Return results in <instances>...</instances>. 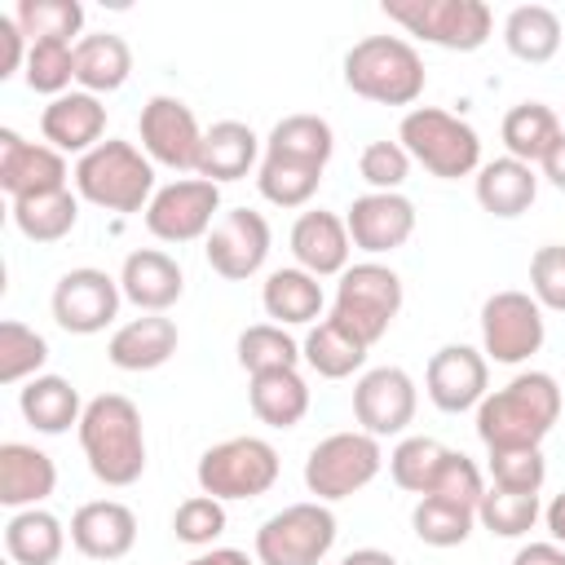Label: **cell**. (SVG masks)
Instances as JSON below:
<instances>
[{
	"label": "cell",
	"instance_id": "cell-44",
	"mask_svg": "<svg viewBox=\"0 0 565 565\" xmlns=\"http://www.w3.org/2000/svg\"><path fill=\"white\" fill-rule=\"evenodd\" d=\"M472 521H477V512L441 503V499H428V494L411 512V525H415L419 543H428V547H459L472 534Z\"/></svg>",
	"mask_w": 565,
	"mask_h": 565
},
{
	"label": "cell",
	"instance_id": "cell-4",
	"mask_svg": "<svg viewBox=\"0 0 565 565\" xmlns=\"http://www.w3.org/2000/svg\"><path fill=\"white\" fill-rule=\"evenodd\" d=\"M75 194L106 212H141L154 199V163L132 146L106 137L75 163Z\"/></svg>",
	"mask_w": 565,
	"mask_h": 565
},
{
	"label": "cell",
	"instance_id": "cell-15",
	"mask_svg": "<svg viewBox=\"0 0 565 565\" xmlns=\"http://www.w3.org/2000/svg\"><path fill=\"white\" fill-rule=\"evenodd\" d=\"M207 265L230 278V282H247L252 274H260L265 256H269V221L252 207H234L225 212L212 234H207V247H203Z\"/></svg>",
	"mask_w": 565,
	"mask_h": 565
},
{
	"label": "cell",
	"instance_id": "cell-38",
	"mask_svg": "<svg viewBox=\"0 0 565 565\" xmlns=\"http://www.w3.org/2000/svg\"><path fill=\"white\" fill-rule=\"evenodd\" d=\"M300 344L278 327V322H256L238 335V366L247 375H265V371H296L300 362Z\"/></svg>",
	"mask_w": 565,
	"mask_h": 565
},
{
	"label": "cell",
	"instance_id": "cell-45",
	"mask_svg": "<svg viewBox=\"0 0 565 565\" xmlns=\"http://www.w3.org/2000/svg\"><path fill=\"white\" fill-rule=\"evenodd\" d=\"M22 75H26V88L49 93V97H62L66 84L75 79V49L71 44H57V40H40L26 53Z\"/></svg>",
	"mask_w": 565,
	"mask_h": 565
},
{
	"label": "cell",
	"instance_id": "cell-34",
	"mask_svg": "<svg viewBox=\"0 0 565 565\" xmlns=\"http://www.w3.org/2000/svg\"><path fill=\"white\" fill-rule=\"evenodd\" d=\"M331 150H335V132L322 115H287L274 124V132L265 141V154L309 163V168H327Z\"/></svg>",
	"mask_w": 565,
	"mask_h": 565
},
{
	"label": "cell",
	"instance_id": "cell-46",
	"mask_svg": "<svg viewBox=\"0 0 565 565\" xmlns=\"http://www.w3.org/2000/svg\"><path fill=\"white\" fill-rule=\"evenodd\" d=\"M481 494H486V486H481L477 463L468 455H459V450H446V459H441V468H437V477L428 486V499H441V503H455V508L477 512L481 508Z\"/></svg>",
	"mask_w": 565,
	"mask_h": 565
},
{
	"label": "cell",
	"instance_id": "cell-39",
	"mask_svg": "<svg viewBox=\"0 0 565 565\" xmlns=\"http://www.w3.org/2000/svg\"><path fill=\"white\" fill-rule=\"evenodd\" d=\"M256 185H260V194H265L274 207H305V203L318 194V185H322V168L265 154V159H260V172H256Z\"/></svg>",
	"mask_w": 565,
	"mask_h": 565
},
{
	"label": "cell",
	"instance_id": "cell-42",
	"mask_svg": "<svg viewBox=\"0 0 565 565\" xmlns=\"http://www.w3.org/2000/svg\"><path fill=\"white\" fill-rule=\"evenodd\" d=\"M539 512H543V508H539V494H521V490L494 486V490L481 494L477 521H481L490 534H499V539H521V534L534 530Z\"/></svg>",
	"mask_w": 565,
	"mask_h": 565
},
{
	"label": "cell",
	"instance_id": "cell-14",
	"mask_svg": "<svg viewBox=\"0 0 565 565\" xmlns=\"http://www.w3.org/2000/svg\"><path fill=\"white\" fill-rule=\"evenodd\" d=\"M119 278H110L106 269H93V265H79V269H66L53 287V318L62 331L71 335H97L115 322L119 313Z\"/></svg>",
	"mask_w": 565,
	"mask_h": 565
},
{
	"label": "cell",
	"instance_id": "cell-35",
	"mask_svg": "<svg viewBox=\"0 0 565 565\" xmlns=\"http://www.w3.org/2000/svg\"><path fill=\"white\" fill-rule=\"evenodd\" d=\"M75 221H79V199L71 190L13 199V225L31 243H62L75 230Z\"/></svg>",
	"mask_w": 565,
	"mask_h": 565
},
{
	"label": "cell",
	"instance_id": "cell-21",
	"mask_svg": "<svg viewBox=\"0 0 565 565\" xmlns=\"http://www.w3.org/2000/svg\"><path fill=\"white\" fill-rule=\"evenodd\" d=\"M349 252H353V238H349V225L335 212H322V207L318 212H300V221L291 225V256L313 278L344 274L349 269Z\"/></svg>",
	"mask_w": 565,
	"mask_h": 565
},
{
	"label": "cell",
	"instance_id": "cell-23",
	"mask_svg": "<svg viewBox=\"0 0 565 565\" xmlns=\"http://www.w3.org/2000/svg\"><path fill=\"white\" fill-rule=\"evenodd\" d=\"M40 132L53 150H75L88 154L93 146H102L106 132V106L93 93H62L44 106L40 115Z\"/></svg>",
	"mask_w": 565,
	"mask_h": 565
},
{
	"label": "cell",
	"instance_id": "cell-24",
	"mask_svg": "<svg viewBox=\"0 0 565 565\" xmlns=\"http://www.w3.org/2000/svg\"><path fill=\"white\" fill-rule=\"evenodd\" d=\"M57 486V468L44 450L26 441H4L0 446V503L4 508H40Z\"/></svg>",
	"mask_w": 565,
	"mask_h": 565
},
{
	"label": "cell",
	"instance_id": "cell-32",
	"mask_svg": "<svg viewBox=\"0 0 565 565\" xmlns=\"http://www.w3.org/2000/svg\"><path fill=\"white\" fill-rule=\"evenodd\" d=\"M247 402H252V415L260 424L296 428L309 411V384L300 380V371H265V375H252Z\"/></svg>",
	"mask_w": 565,
	"mask_h": 565
},
{
	"label": "cell",
	"instance_id": "cell-52",
	"mask_svg": "<svg viewBox=\"0 0 565 565\" xmlns=\"http://www.w3.org/2000/svg\"><path fill=\"white\" fill-rule=\"evenodd\" d=\"M512 565H565V547L561 543H525Z\"/></svg>",
	"mask_w": 565,
	"mask_h": 565
},
{
	"label": "cell",
	"instance_id": "cell-25",
	"mask_svg": "<svg viewBox=\"0 0 565 565\" xmlns=\"http://www.w3.org/2000/svg\"><path fill=\"white\" fill-rule=\"evenodd\" d=\"M177 322L163 318V313H146V318H132L124 322L110 344H106V358L119 366V371H154L163 366L172 353H177Z\"/></svg>",
	"mask_w": 565,
	"mask_h": 565
},
{
	"label": "cell",
	"instance_id": "cell-47",
	"mask_svg": "<svg viewBox=\"0 0 565 565\" xmlns=\"http://www.w3.org/2000/svg\"><path fill=\"white\" fill-rule=\"evenodd\" d=\"M172 534L190 547H212V539L225 534V503L212 494H190L172 512Z\"/></svg>",
	"mask_w": 565,
	"mask_h": 565
},
{
	"label": "cell",
	"instance_id": "cell-54",
	"mask_svg": "<svg viewBox=\"0 0 565 565\" xmlns=\"http://www.w3.org/2000/svg\"><path fill=\"white\" fill-rule=\"evenodd\" d=\"M185 565H256V561H247V552H238V547H212V552H199Z\"/></svg>",
	"mask_w": 565,
	"mask_h": 565
},
{
	"label": "cell",
	"instance_id": "cell-36",
	"mask_svg": "<svg viewBox=\"0 0 565 565\" xmlns=\"http://www.w3.org/2000/svg\"><path fill=\"white\" fill-rule=\"evenodd\" d=\"M499 132H503L508 154L534 168V163L552 150V141L561 137V119H556V110L543 106V102H521V106H512V110L503 115V128H499Z\"/></svg>",
	"mask_w": 565,
	"mask_h": 565
},
{
	"label": "cell",
	"instance_id": "cell-56",
	"mask_svg": "<svg viewBox=\"0 0 565 565\" xmlns=\"http://www.w3.org/2000/svg\"><path fill=\"white\" fill-rule=\"evenodd\" d=\"M340 565H397L388 552H380V547H358V552H349Z\"/></svg>",
	"mask_w": 565,
	"mask_h": 565
},
{
	"label": "cell",
	"instance_id": "cell-27",
	"mask_svg": "<svg viewBox=\"0 0 565 565\" xmlns=\"http://www.w3.org/2000/svg\"><path fill=\"white\" fill-rule=\"evenodd\" d=\"M534 194H539L534 168L521 163V159H512V154L490 159V163L477 168V203H481L490 216L512 221V216H521V212L534 203Z\"/></svg>",
	"mask_w": 565,
	"mask_h": 565
},
{
	"label": "cell",
	"instance_id": "cell-3",
	"mask_svg": "<svg viewBox=\"0 0 565 565\" xmlns=\"http://www.w3.org/2000/svg\"><path fill=\"white\" fill-rule=\"evenodd\" d=\"M424 57L402 35H366L344 53V84L380 106H411L424 93Z\"/></svg>",
	"mask_w": 565,
	"mask_h": 565
},
{
	"label": "cell",
	"instance_id": "cell-33",
	"mask_svg": "<svg viewBox=\"0 0 565 565\" xmlns=\"http://www.w3.org/2000/svg\"><path fill=\"white\" fill-rule=\"evenodd\" d=\"M503 44L512 57H521L530 66L552 62L561 49V18L547 4H516L503 18Z\"/></svg>",
	"mask_w": 565,
	"mask_h": 565
},
{
	"label": "cell",
	"instance_id": "cell-7",
	"mask_svg": "<svg viewBox=\"0 0 565 565\" xmlns=\"http://www.w3.org/2000/svg\"><path fill=\"white\" fill-rule=\"evenodd\" d=\"M380 9L411 35L437 49H450V53L481 49L494 26V13L486 0H384Z\"/></svg>",
	"mask_w": 565,
	"mask_h": 565
},
{
	"label": "cell",
	"instance_id": "cell-26",
	"mask_svg": "<svg viewBox=\"0 0 565 565\" xmlns=\"http://www.w3.org/2000/svg\"><path fill=\"white\" fill-rule=\"evenodd\" d=\"M256 154H260V137L238 119H221V124H212L203 132V150H199V168L194 172L203 181H212V185L238 181V177L252 172Z\"/></svg>",
	"mask_w": 565,
	"mask_h": 565
},
{
	"label": "cell",
	"instance_id": "cell-41",
	"mask_svg": "<svg viewBox=\"0 0 565 565\" xmlns=\"http://www.w3.org/2000/svg\"><path fill=\"white\" fill-rule=\"evenodd\" d=\"M49 362V340L26 322H0V384H26Z\"/></svg>",
	"mask_w": 565,
	"mask_h": 565
},
{
	"label": "cell",
	"instance_id": "cell-13",
	"mask_svg": "<svg viewBox=\"0 0 565 565\" xmlns=\"http://www.w3.org/2000/svg\"><path fill=\"white\" fill-rule=\"evenodd\" d=\"M137 132H141V150H146L150 163H163L172 172H194L199 168L203 128H199L194 110L181 97H150L141 106Z\"/></svg>",
	"mask_w": 565,
	"mask_h": 565
},
{
	"label": "cell",
	"instance_id": "cell-12",
	"mask_svg": "<svg viewBox=\"0 0 565 565\" xmlns=\"http://www.w3.org/2000/svg\"><path fill=\"white\" fill-rule=\"evenodd\" d=\"M216 207H221V185H212L203 177H181V181H168L163 190H154V199L146 207V230L159 243H194V238L212 234Z\"/></svg>",
	"mask_w": 565,
	"mask_h": 565
},
{
	"label": "cell",
	"instance_id": "cell-6",
	"mask_svg": "<svg viewBox=\"0 0 565 565\" xmlns=\"http://www.w3.org/2000/svg\"><path fill=\"white\" fill-rule=\"evenodd\" d=\"M397 309H402V278H397L388 265L362 260V265H349V269L340 274L331 318H335L344 331H353L366 349L388 335Z\"/></svg>",
	"mask_w": 565,
	"mask_h": 565
},
{
	"label": "cell",
	"instance_id": "cell-28",
	"mask_svg": "<svg viewBox=\"0 0 565 565\" xmlns=\"http://www.w3.org/2000/svg\"><path fill=\"white\" fill-rule=\"evenodd\" d=\"M18 411H22V419H26L35 433H49V437L66 433L71 424L79 428V419H84L79 393H75V384L62 380V375H35V380H26L22 393H18Z\"/></svg>",
	"mask_w": 565,
	"mask_h": 565
},
{
	"label": "cell",
	"instance_id": "cell-53",
	"mask_svg": "<svg viewBox=\"0 0 565 565\" xmlns=\"http://www.w3.org/2000/svg\"><path fill=\"white\" fill-rule=\"evenodd\" d=\"M539 163H543V177H547L556 190H565V128H561V137L552 141V150H547Z\"/></svg>",
	"mask_w": 565,
	"mask_h": 565
},
{
	"label": "cell",
	"instance_id": "cell-37",
	"mask_svg": "<svg viewBox=\"0 0 565 565\" xmlns=\"http://www.w3.org/2000/svg\"><path fill=\"white\" fill-rule=\"evenodd\" d=\"M300 353H305V362H309L322 380H344V375H353V371L366 362V344H362L353 331H344L335 318H322V322L305 335Z\"/></svg>",
	"mask_w": 565,
	"mask_h": 565
},
{
	"label": "cell",
	"instance_id": "cell-11",
	"mask_svg": "<svg viewBox=\"0 0 565 565\" xmlns=\"http://www.w3.org/2000/svg\"><path fill=\"white\" fill-rule=\"evenodd\" d=\"M543 305L530 291H494L481 305V344L486 358L516 366L543 349Z\"/></svg>",
	"mask_w": 565,
	"mask_h": 565
},
{
	"label": "cell",
	"instance_id": "cell-55",
	"mask_svg": "<svg viewBox=\"0 0 565 565\" xmlns=\"http://www.w3.org/2000/svg\"><path fill=\"white\" fill-rule=\"evenodd\" d=\"M543 521H547V530H552V539L565 547V490L543 508Z\"/></svg>",
	"mask_w": 565,
	"mask_h": 565
},
{
	"label": "cell",
	"instance_id": "cell-17",
	"mask_svg": "<svg viewBox=\"0 0 565 565\" xmlns=\"http://www.w3.org/2000/svg\"><path fill=\"white\" fill-rule=\"evenodd\" d=\"M344 225H349L353 247H362L371 256L397 252L415 234V203L406 194H397V190H371V194L349 203Z\"/></svg>",
	"mask_w": 565,
	"mask_h": 565
},
{
	"label": "cell",
	"instance_id": "cell-10",
	"mask_svg": "<svg viewBox=\"0 0 565 565\" xmlns=\"http://www.w3.org/2000/svg\"><path fill=\"white\" fill-rule=\"evenodd\" d=\"M335 547V512L327 503H291L256 530V565H322Z\"/></svg>",
	"mask_w": 565,
	"mask_h": 565
},
{
	"label": "cell",
	"instance_id": "cell-1",
	"mask_svg": "<svg viewBox=\"0 0 565 565\" xmlns=\"http://www.w3.org/2000/svg\"><path fill=\"white\" fill-rule=\"evenodd\" d=\"M561 419V384L547 371H521L477 406V437L486 450H530Z\"/></svg>",
	"mask_w": 565,
	"mask_h": 565
},
{
	"label": "cell",
	"instance_id": "cell-40",
	"mask_svg": "<svg viewBox=\"0 0 565 565\" xmlns=\"http://www.w3.org/2000/svg\"><path fill=\"white\" fill-rule=\"evenodd\" d=\"M13 18L31 44H40V40L71 44V35H79V26H84V4H75V0H18Z\"/></svg>",
	"mask_w": 565,
	"mask_h": 565
},
{
	"label": "cell",
	"instance_id": "cell-22",
	"mask_svg": "<svg viewBox=\"0 0 565 565\" xmlns=\"http://www.w3.org/2000/svg\"><path fill=\"white\" fill-rule=\"evenodd\" d=\"M119 291L146 309V313H163L181 300L185 291V278H181V265L159 252V247H141V252H128L124 269H119Z\"/></svg>",
	"mask_w": 565,
	"mask_h": 565
},
{
	"label": "cell",
	"instance_id": "cell-19",
	"mask_svg": "<svg viewBox=\"0 0 565 565\" xmlns=\"http://www.w3.org/2000/svg\"><path fill=\"white\" fill-rule=\"evenodd\" d=\"M0 185L9 199L66 190V159L53 146H40L13 128H0Z\"/></svg>",
	"mask_w": 565,
	"mask_h": 565
},
{
	"label": "cell",
	"instance_id": "cell-51",
	"mask_svg": "<svg viewBox=\"0 0 565 565\" xmlns=\"http://www.w3.org/2000/svg\"><path fill=\"white\" fill-rule=\"evenodd\" d=\"M26 53H31V40L22 35L18 18L13 13H0V79L18 75L26 66Z\"/></svg>",
	"mask_w": 565,
	"mask_h": 565
},
{
	"label": "cell",
	"instance_id": "cell-2",
	"mask_svg": "<svg viewBox=\"0 0 565 565\" xmlns=\"http://www.w3.org/2000/svg\"><path fill=\"white\" fill-rule=\"evenodd\" d=\"M79 446L88 459V472L102 486H132L146 472V428L141 411L124 393H102L84 406L79 419Z\"/></svg>",
	"mask_w": 565,
	"mask_h": 565
},
{
	"label": "cell",
	"instance_id": "cell-9",
	"mask_svg": "<svg viewBox=\"0 0 565 565\" xmlns=\"http://www.w3.org/2000/svg\"><path fill=\"white\" fill-rule=\"evenodd\" d=\"M380 463H384L380 437H371V433H331L309 450L305 486H309V494H318V503H335V499H349L362 486H371Z\"/></svg>",
	"mask_w": 565,
	"mask_h": 565
},
{
	"label": "cell",
	"instance_id": "cell-49",
	"mask_svg": "<svg viewBox=\"0 0 565 565\" xmlns=\"http://www.w3.org/2000/svg\"><path fill=\"white\" fill-rule=\"evenodd\" d=\"M358 172L371 190H397L411 177V154L402 141H371L358 159Z\"/></svg>",
	"mask_w": 565,
	"mask_h": 565
},
{
	"label": "cell",
	"instance_id": "cell-50",
	"mask_svg": "<svg viewBox=\"0 0 565 565\" xmlns=\"http://www.w3.org/2000/svg\"><path fill=\"white\" fill-rule=\"evenodd\" d=\"M530 291L543 309L565 313V247L561 243H543L530 260Z\"/></svg>",
	"mask_w": 565,
	"mask_h": 565
},
{
	"label": "cell",
	"instance_id": "cell-29",
	"mask_svg": "<svg viewBox=\"0 0 565 565\" xmlns=\"http://www.w3.org/2000/svg\"><path fill=\"white\" fill-rule=\"evenodd\" d=\"M260 305H265V313H269L278 327H305V322L322 318L327 296H322V282L296 265V269H274V274L265 278Z\"/></svg>",
	"mask_w": 565,
	"mask_h": 565
},
{
	"label": "cell",
	"instance_id": "cell-18",
	"mask_svg": "<svg viewBox=\"0 0 565 565\" xmlns=\"http://www.w3.org/2000/svg\"><path fill=\"white\" fill-rule=\"evenodd\" d=\"M424 384H428V397L437 411H446V415L472 411V406H481L486 384H490L486 353H477L472 344H446L428 358Z\"/></svg>",
	"mask_w": 565,
	"mask_h": 565
},
{
	"label": "cell",
	"instance_id": "cell-43",
	"mask_svg": "<svg viewBox=\"0 0 565 565\" xmlns=\"http://www.w3.org/2000/svg\"><path fill=\"white\" fill-rule=\"evenodd\" d=\"M441 459H446V446L441 441H433V437H402L393 446V455H388V477L402 490H411V494L424 499L428 486H433V477H437V468H441Z\"/></svg>",
	"mask_w": 565,
	"mask_h": 565
},
{
	"label": "cell",
	"instance_id": "cell-30",
	"mask_svg": "<svg viewBox=\"0 0 565 565\" xmlns=\"http://www.w3.org/2000/svg\"><path fill=\"white\" fill-rule=\"evenodd\" d=\"M128 71H132V49L124 35L97 31L75 44V79L84 84V93H93V97L115 93L128 84Z\"/></svg>",
	"mask_w": 565,
	"mask_h": 565
},
{
	"label": "cell",
	"instance_id": "cell-16",
	"mask_svg": "<svg viewBox=\"0 0 565 565\" xmlns=\"http://www.w3.org/2000/svg\"><path fill=\"white\" fill-rule=\"evenodd\" d=\"M415 380L402 366H375L353 384V415L371 437H397L415 419Z\"/></svg>",
	"mask_w": 565,
	"mask_h": 565
},
{
	"label": "cell",
	"instance_id": "cell-31",
	"mask_svg": "<svg viewBox=\"0 0 565 565\" xmlns=\"http://www.w3.org/2000/svg\"><path fill=\"white\" fill-rule=\"evenodd\" d=\"M66 547V530L44 508H22L4 525V552L13 565H57Z\"/></svg>",
	"mask_w": 565,
	"mask_h": 565
},
{
	"label": "cell",
	"instance_id": "cell-20",
	"mask_svg": "<svg viewBox=\"0 0 565 565\" xmlns=\"http://www.w3.org/2000/svg\"><path fill=\"white\" fill-rule=\"evenodd\" d=\"M71 543L88 556V561H119L132 552L137 543V516L128 503L119 499H93L79 503L71 516Z\"/></svg>",
	"mask_w": 565,
	"mask_h": 565
},
{
	"label": "cell",
	"instance_id": "cell-48",
	"mask_svg": "<svg viewBox=\"0 0 565 565\" xmlns=\"http://www.w3.org/2000/svg\"><path fill=\"white\" fill-rule=\"evenodd\" d=\"M490 477H494V486H503V490L539 494V490H543V477H547L543 450H539V446H530V450H490Z\"/></svg>",
	"mask_w": 565,
	"mask_h": 565
},
{
	"label": "cell",
	"instance_id": "cell-5",
	"mask_svg": "<svg viewBox=\"0 0 565 565\" xmlns=\"http://www.w3.org/2000/svg\"><path fill=\"white\" fill-rule=\"evenodd\" d=\"M397 141L406 146V154L415 163H424V172L441 177V181H459L468 172L481 168V137L472 124H463L459 115L441 110V106H415L402 115Z\"/></svg>",
	"mask_w": 565,
	"mask_h": 565
},
{
	"label": "cell",
	"instance_id": "cell-8",
	"mask_svg": "<svg viewBox=\"0 0 565 565\" xmlns=\"http://www.w3.org/2000/svg\"><path fill=\"white\" fill-rule=\"evenodd\" d=\"M278 450L265 437H225L199 455V490L212 499H260L278 481Z\"/></svg>",
	"mask_w": 565,
	"mask_h": 565
}]
</instances>
